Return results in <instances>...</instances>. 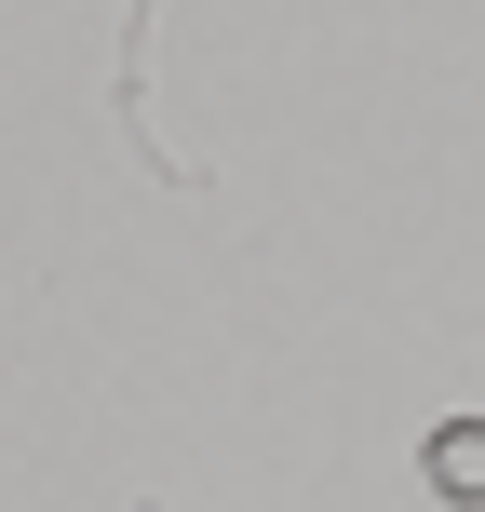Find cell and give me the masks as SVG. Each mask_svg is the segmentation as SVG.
I'll return each mask as SVG.
<instances>
[{
    "label": "cell",
    "mask_w": 485,
    "mask_h": 512,
    "mask_svg": "<svg viewBox=\"0 0 485 512\" xmlns=\"http://www.w3.org/2000/svg\"><path fill=\"white\" fill-rule=\"evenodd\" d=\"M432 499H485V418H445L432 432Z\"/></svg>",
    "instance_id": "obj_1"
}]
</instances>
